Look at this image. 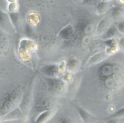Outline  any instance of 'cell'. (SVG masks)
Wrapping results in <instances>:
<instances>
[{
	"label": "cell",
	"instance_id": "cell-12",
	"mask_svg": "<svg viewBox=\"0 0 124 123\" xmlns=\"http://www.w3.org/2000/svg\"><path fill=\"white\" fill-rule=\"evenodd\" d=\"M124 117V107L118 109L107 117L108 119H117Z\"/></svg>",
	"mask_w": 124,
	"mask_h": 123
},
{
	"label": "cell",
	"instance_id": "cell-17",
	"mask_svg": "<svg viewBox=\"0 0 124 123\" xmlns=\"http://www.w3.org/2000/svg\"><path fill=\"white\" fill-rule=\"evenodd\" d=\"M119 45L120 47L124 51V37L121 38L119 42Z\"/></svg>",
	"mask_w": 124,
	"mask_h": 123
},
{
	"label": "cell",
	"instance_id": "cell-6",
	"mask_svg": "<svg viewBox=\"0 0 124 123\" xmlns=\"http://www.w3.org/2000/svg\"><path fill=\"white\" fill-rule=\"evenodd\" d=\"M48 85L50 88L57 92H61L63 88V83L59 80L51 79L48 81Z\"/></svg>",
	"mask_w": 124,
	"mask_h": 123
},
{
	"label": "cell",
	"instance_id": "cell-19",
	"mask_svg": "<svg viewBox=\"0 0 124 123\" xmlns=\"http://www.w3.org/2000/svg\"><path fill=\"white\" fill-rule=\"evenodd\" d=\"M7 1H8L9 3H11V2H17V0H6Z\"/></svg>",
	"mask_w": 124,
	"mask_h": 123
},
{
	"label": "cell",
	"instance_id": "cell-3",
	"mask_svg": "<svg viewBox=\"0 0 124 123\" xmlns=\"http://www.w3.org/2000/svg\"><path fill=\"white\" fill-rule=\"evenodd\" d=\"M74 32V30L73 27L70 25H67L64 27H63L60 32V36L65 40H68L70 39L73 35Z\"/></svg>",
	"mask_w": 124,
	"mask_h": 123
},
{
	"label": "cell",
	"instance_id": "cell-15",
	"mask_svg": "<svg viewBox=\"0 0 124 123\" xmlns=\"http://www.w3.org/2000/svg\"><path fill=\"white\" fill-rule=\"evenodd\" d=\"M116 27L118 32L122 34H124V21L120 22L117 25Z\"/></svg>",
	"mask_w": 124,
	"mask_h": 123
},
{
	"label": "cell",
	"instance_id": "cell-7",
	"mask_svg": "<svg viewBox=\"0 0 124 123\" xmlns=\"http://www.w3.org/2000/svg\"><path fill=\"white\" fill-rule=\"evenodd\" d=\"M118 32V31L117 29V27H108V29L104 32L105 34L104 38L105 39V40L113 38L117 34Z\"/></svg>",
	"mask_w": 124,
	"mask_h": 123
},
{
	"label": "cell",
	"instance_id": "cell-13",
	"mask_svg": "<svg viewBox=\"0 0 124 123\" xmlns=\"http://www.w3.org/2000/svg\"><path fill=\"white\" fill-rule=\"evenodd\" d=\"M18 8V3L17 2L9 3L8 8L10 12H16Z\"/></svg>",
	"mask_w": 124,
	"mask_h": 123
},
{
	"label": "cell",
	"instance_id": "cell-16",
	"mask_svg": "<svg viewBox=\"0 0 124 123\" xmlns=\"http://www.w3.org/2000/svg\"><path fill=\"white\" fill-rule=\"evenodd\" d=\"M48 112H44L39 117V118H38V119L37 120V123H39V122H40L41 121H42L44 119H45V118L48 115Z\"/></svg>",
	"mask_w": 124,
	"mask_h": 123
},
{
	"label": "cell",
	"instance_id": "cell-8",
	"mask_svg": "<svg viewBox=\"0 0 124 123\" xmlns=\"http://www.w3.org/2000/svg\"><path fill=\"white\" fill-rule=\"evenodd\" d=\"M123 10L120 7H114L112 9L111 16L115 20L121 19L123 17Z\"/></svg>",
	"mask_w": 124,
	"mask_h": 123
},
{
	"label": "cell",
	"instance_id": "cell-18",
	"mask_svg": "<svg viewBox=\"0 0 124 123\" xmlns=\"http://www.w3.org/2000/svg\"><path fill=\"white\" fill-rule=\"evenodd\" d=\"M71 0L76 3H81V2L82 3V2L83 1V0Z\"/></svg>",
	"mask_w": 124,
	"mask_h": 123
},
{
	"label": "cell",
	"instance_id": "cell-1",
	"mask_svg": "<svg viewBox=\"0 0 124 123\" xmlns=\"http://www.w3.org/2000/svg\"><path fill=\"white\" fill-rule=\"evenodd\" d=\"M54 104V100L50 97H42L36 103V109L40 111H45L52 108Z\"/></svg>",
	"mask_w": 124,
	"mask_h": 123
},
{
	"label": "cell",
	"instance_id": "cell-4",
	"mask_svg": "<svg viewBox=\"0 0 124 123\" xmlns=\"http://www.w3.org/2000/svg\"><path fill=\"white\" fill-rule=\"evenodd\" d=\"M10 21H11L9 14L5 12L0 6V26L3 28H6L9 26Z\"/></svg>",
	"mask_w": 124,
	"mask_h": 123
},
{
	"label": "cell",
	"instance_id": "cell-11",
	"mask_svg": "<svg viewBox=\"0 0 124 123\" xmlns=\"http://www.w3.org/2000/svg\"><path fill=\"white\" fill-rule=\"evenodd\" d=\"M105 57H106V54L103 53H98L91 58L90 63H91V64L98 63L102 60L104 59Z\"/></svg>",
	"mask_w": 124,
	"mask_h": 123
},
{
	"label": "cell",
	"instance_id": "cell-2",
	"mask_svg": "<svg viewBox=\"0 0 124 123\" xmlns=\"http://www.w3.org/2000/svg\"><path fill=\"white\" fill-rule=\"evenodd\" d=\"M77 108L80 117L85 122H93L97 120V118L95 116L83 109L82 108L79 107H78Z\"/></svg>",
	"mask_w": 124,
	"mask_h": 123
},
{
	"label": "cell",
	"instance_id": "cell-5",
	"mask_svg": "<svg viewBox=\"0 0 124 123\" xmlns=\"http://www.w3.org/2000/svg\"><path fill=\"white\" fill-rule=\"evenodd\" d=\"M110 2L107 0H101L96 5L97 12L99 14L106 13L110 8Z\"/></svg>",
	"mask_w": 124,
	"mask_h": 123
},
{
	"label": "cell",
	"instance_id": "cell-14",
	"mask_svg": "<svg viewBox=\"0 0 124 123\" xmlns=\"http://www.w3.org/2000/svg\"><path fill=\"white\" fill-rule=\"evenodd\" d=\"M82 3L90 6H96L98 3V0H83Z\"/></svg>",
	"mask_w": 124,
	"mask_h": 123
},
{
	"label": "cell",
	"instance_id": "cell-9",
	"mask_svg": "<svg viewBox=\"0 0 124 123\" xmlns=\"http://www.w3.org/2000/svg\"><path fill=\"white\" fill-rule=\"evenodd\" d=\"M42 71L45 74L48 76H53L57 71V67L55 65H48L44 67Z\"/></svg>",
	"mask_w": 124,
	"mask_h": 123
},
{
	"label": "cell",
	"instance_id": "cell-10",
	"mask_svg": "<svg viewBox=\"0 0 124 123\" xmlns=\"http://www.w3.org/2000/svg\"><path fill=\"white\" fill-rule=\"evenodd\" d=\"M108 22L105 19H102L101 21H100L97 26V30L99 33H104L108 28Z\"/></svg>",
	"mask_w": 124,
	"mask_h": 123
}]
</instances>
